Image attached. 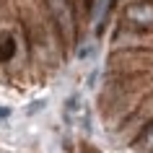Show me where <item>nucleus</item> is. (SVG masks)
<instances>
[{
    "mask_svg": "<svg viewBox=\"0 0 153 153\" xmlns=\"http://www.w3.org/2000/svg\"><path fill=\"white\" fill-rule=\"evenodd\" d=\"M10 55H13V39H10L8 34H0V57L8 60Z\"/></svg>",
    "mask_w": 153,
    "mask_h": 153,
    "instance_id": "obj_1",
    "label": "nucleus"
}]
</instances>
